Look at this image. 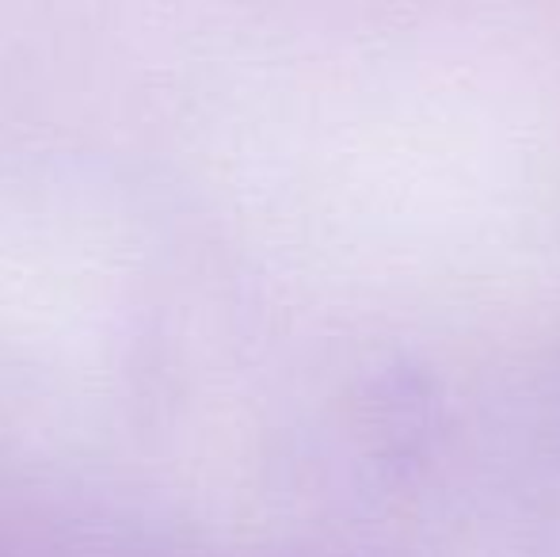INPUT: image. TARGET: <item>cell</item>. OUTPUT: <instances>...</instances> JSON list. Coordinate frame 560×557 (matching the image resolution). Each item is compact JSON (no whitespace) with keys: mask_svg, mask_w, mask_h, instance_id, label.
Instances as JSON below:
<instances>
[]
</instances>
